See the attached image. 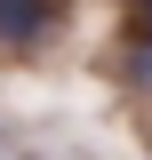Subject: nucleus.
<instances>
[{
  "label": "nucleus",
  "instance_id": "1",
  "mask_svg": "<svg viewBox=\"0 0 152 160\" xmlns=\"http://www.w3.org/2000/svg\"><path fill=\"white\" fill-rule=\"evenodd\" d=\"M56 32V0H0V48H40Z\"/></svg>",
  "mask_w": 152,
  "mask_h": 160
},
{
  "label": "nucleus",
  "instance_id": "2",
  "mask_svg": "<svg viewBox=\"0 0 152 160\" xmlns=\"http://www.w3.org/2000/svg\"><path fill=\"white\" fill-rule=\"evenodd\" d=\"M128 88H136V96H152V32L128 40Z\"/></svg>",
  "mask_w": 152,
  "mask_h": 160
},
{
  "label": "nucleus",
  "instance_id": "3",
  "mask_svg": "<svg viewBox=\"0 0 152 160\" xmlns=\"http://www.w3.org/2000/svg\"><path fill=\"white\" fill-rule=\"evenodd\" d=\"M136 8H144V32H152V0H136Z\"/></svg>",
  "mask_w": 152,
  "mask_h": 160
}]
</instances>
